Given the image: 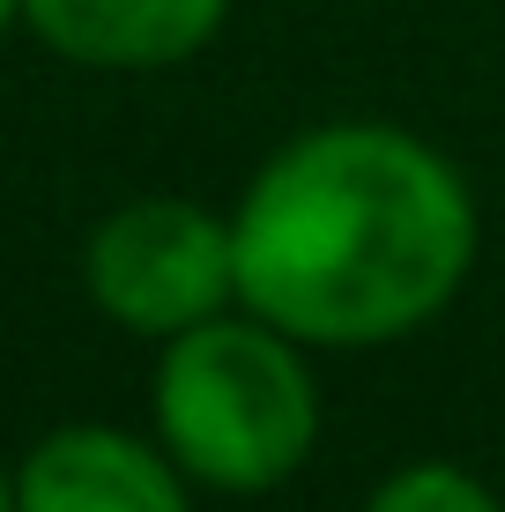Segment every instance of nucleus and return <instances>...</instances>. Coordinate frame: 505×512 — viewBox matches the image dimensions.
<instances>
[{
	"mask_svg": "<svg viewBox=\"0 0 505 512\" xmlns=\"http://www.w3.org/2000/svg\"><path fill=\"white\" fill-rule=\"evenodd\" d=\"M238 305L305 349H379L431 327L476 268V193L424 134L327 119L290 134L231 208Z\"/></svg>",
	"mask_w": 505,
	"mask_h": 512,
	"instance_id": "1",
	"label": "nucleus"
},
{
	"mask_svg": "<svg viewBox=\"0 0 505 512\" xmlns=\"http://www.w3.org/2000/svg\"><path fill=\"white\" fill-rule=\"evenodd\" d=\"M149 423L194 490L268 498L320 446V379L298 334L238 305L164 342L149 379Z\"/></svg>",
	"mask_w": 505,
	"mask_h": 512,
	"instance_id": "2",
	"label": "nucleus"
},
{
	"mask_svg": "<svg viewBox=\"0 0 505 512\" xmlns=\"http://www.w3.org/2000/svg\"><path fill=\"white\" fill-rule=\"evenodd\" d=\"M82 290L112 327L142 334V342H171V334L216 320L238 305L231 216L186 193L119 201L82 245Z\"/></svg>",
	"mask_w": 505,
	"mask_h": 512,
	"instance_id": "3",
	"label": "nucleus"
},
{
	"mask_svg": "<svg viewBox=\"0 0 505 512\" xmlns=\"http://www.w3.org/2000/svg\"><path fill=\"white\" fill-rule=\"evenodd\" d=\"M23 512H194V483L156 438L119 423H52L15 461Z\"/></svg>",
	"mask_w": 505,
	"mask_h": 512,
	"instance_id": "4",
	"label": "nucleus"
},
{
	"mask_svg": "<svg viewBox=\"0 0 505 512\" xmlns=\"http://www.w3.org/2000/svg\"><path fill=\"white\" fill-rule=\"evenodd\" d=\"M231 0H23V23L45 52L97 75H156L179 67L223 30Z\"/></svg>",
	"mask_w": 505,
	"mask_h": 512,
	"instance_id": "5",
	"label": "nucleus"
},
{
	"mask_svg": "<svg viewBox=\"0 0 505 512\" xmlns=\"http://www.w3.org/2000/svg\"><path fill=\"white\" fill-rule=\"evenodd\" d=\"M364 512H505L498 490L461 461H409L394 475H379Z\"/></svg>",
	"mask_w": 505,
	"mask_h": 512,
	"instance_id": "6",
	"label": "nucleus"
},
{
	"mask_svg": "<svg viewBox=\"0 0 505 512\" xmlns=\"http://www.w3.org/2000/svg\"><path fill=\"white\" fill-rule=\"evenodd\" d=\"M0 512H23V498H15V468L0 461Z\"/></svg>",
	"mask_w": 505,
	"mask_h": 512,
	"instance_id": "7",
	"label": "nucleus"
},
{
	"mask_svg": "<svg viewBox=\"0 0 505 512\" xmlns=\"http://www.w3.org/2000/svg\"><path fill=\"white\" fill-rule=\"evenodd\" d=\"M23 23V0H0V30H15Z\"/></svg>",
	"mask_w": 505,
	"mask_h": 512,
	"instance_id": "8",
	"label": "nucleus"
}]
</instances>
